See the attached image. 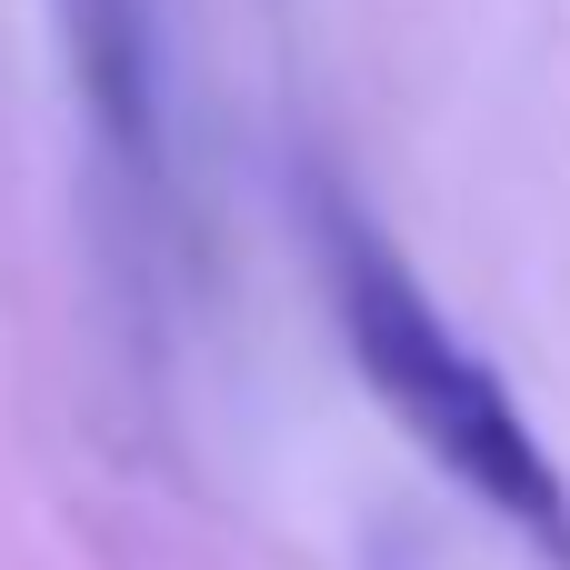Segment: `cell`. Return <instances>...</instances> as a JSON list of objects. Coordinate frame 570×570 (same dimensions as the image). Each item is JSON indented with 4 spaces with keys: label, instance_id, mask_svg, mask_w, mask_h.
Listing matches in <instances>:
<instances>
[{
    "label": "cell",
    "instance_id": "7a4b0ae2",
    "mask_svg": "<svg viewBox=\"0 0 570 570\" xmlns=\"http://www.w3.org/2000/svg\"><path fill=\"white\" fill-rule=\"evenodd\" d=\"M60 60L90 120L100 170L130 190V210H170V60L150 0H50Z\"/></svg>",
    "mask_w": 570,
    "mask_h": 570
},
{
    "label": "cell",
    "instance_id": "6da1fadb",
    "mask_svg": "<svg viewBox=\"0 0 570 570\" xmlns=\"http://www.w3.org/2000/svg\"><path fill=\"white\" fill-rule=\"evenodd\" d=\"M311 250H321V291H331L341 351H351L361 391L401 421V441L531 570H570V471H561V451L531 431V411L501 381V361L451 331L431 281L341 190H311Z\"/></svg>",
    "mask_w": 570,
    "mask_h": 570
}]
</instances>
